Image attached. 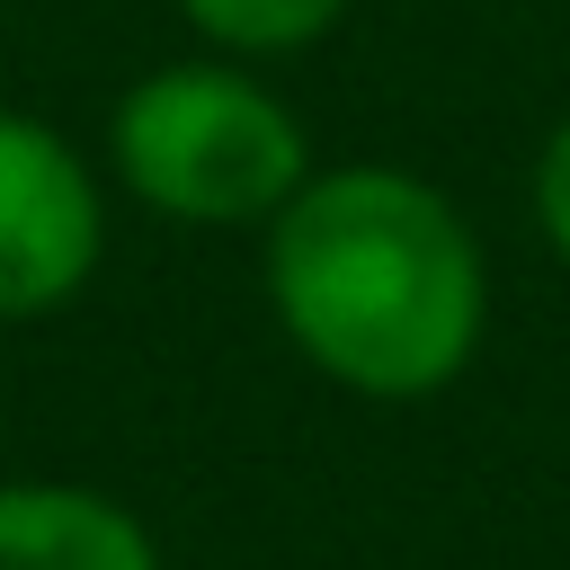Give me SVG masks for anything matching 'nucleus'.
Returning <instances> with one entry per match:
<instances>
[{
    "mask_svg": "<svg viewBox=\"0 0 570 570\" xmlns=\"http://www.w3.org/2000/svg\"><path fill=\"white\" fill-rule=\"evenodd\" d=\"M534 232H543V249L570 267V107H561V125L543 134V151H534Z\"/></svg>",
    "mask_w": 570,
    "mask_h": 570,
    "instance_id": "6",
    "label": "nucleus"
},
{
    "mask_svg": "<svg viewBox=\"0 0 570 570\" xmlns=\"http://www.w3.org/2000/svg\"><path fill=\"white\" fill-rule=\"evenodd\" d=\"M267 312L312 374L356 401L445 392L490 330V258L445 187L401 160L312 169L258 223Z\"/></svg>",
    "mask_w": 570,
    "mask_h": 570,
    "instance_id": "1",
    "label": "nucleus"
},
{
    "mask_svg": "<svg viewBox=\"0 0 570 570\" xmlns=\"http://www.w3.org/2000/svg\"><path fill=\"white\" fill-rule=\"evenodd\" d=\"M107 196L89 160L27 107H0V321H36L98 276Z\"/></svg>",
    "mask_w": 570,
    "mask_h": 570,
    "instance_id": "3",
    "label": "nucleus"
},
{
    "mask_svg": "<svg viewBox=\"0 0 570 570\" xmlns=\"http://www.w3.org/2000/svg\"><path fill=\"white\" fill-rule=\"evenodd\" d=\"M107 160L169 223H267L312 178L294 107L232 53L142 71L107 116Z\"/></svg>",
    "mask_w": 570,
    "mask_h": 570,
    "instance_id": "2",
    "label": "nucleus"
},
{
    "mask_svg": "<svg viewBox=\"0 0 570 570\" xmlns=\"http://www.w3.org/2000/svg\"><path fill=\"white\" fill-rule=\"evenodd\" d=\"M347 9H356V0H178V18H187L214 53H232V62L303 53V45H321Z\"/></svg>",
    "mask_w": 570,
    "mask_h": 570,
    "instance_id": "5",
    "label": "nucleus"
},
{
    "mask_svg": "<svg viewBox=\"0 0 570 570\" xmlns=\"http://www.w3.org/2000/svg\"><path fill=\"white\" fill-rule=\"evenodd\" d=\"M0 570H160V543L107 490L0 481Z\"/></svg>",
    "mask_w": 570,
    "mask_h": 570,
    "instance_id": "4",
    "label": "nucleus"
}]
</instances>
